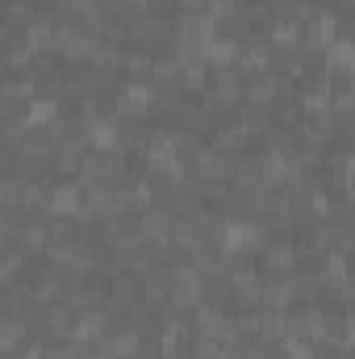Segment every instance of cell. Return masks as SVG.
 Masks as SVG:
<instances>
[{"mask_svg":"<svg viewBox=\"0 0 355 359\" xmlns=\"http://www.w3.org/2000/svg\"><path fill=\"white\" fill-rule=\"evenodd\" d=\"M92 46H96V38H92L80 21H59V25H55V42H51V50H55L59 59L80 63V59H88L92 55Z\"/></svg>","mask_w":355,"mask_h":359,"instance_id":"obj_1","label":"cell"},{"mask_svg":"<svg viewBox=\"0 0 355 359\" xmlns=\"http://www.w3.org/2000/svg\"><path fill=\"white\" fill-rule=\"evenodd\" d=\"M264 292H267V276L255 268H239L230 271V297L243 305V309H264Z\"/></svg>","mask_w":355,"mask_h":359,"instance_id":"obj_2","label":"cell"},{"mask_svg":"<svg viewBox=\"0 0 355 359\" xmlns=\"http://www.w3.org/2000/svg\"><path fill=\"white\" fill-rule=\"evenodd\" d=\"M84 209V184L80 180H59L51 192H46V213L42 217H80Z\"/></svg>","mask_w":355,"mask_h":359,"instance_id":"obj_3","label":"cell"},{"mask_svg":"<svg viewBox=\"0 0 355 359\" xmlns=\"http://www.w3.org/2000/svg\"><path fill=\"white\" fill-rule=\"evenodd\" d=\"M243 96H247V80H243V72H234V67L213 72V84H209V109H234V104H243Z\"/></svg>","mask_w":355,"mask_h":359,"instance_id":"obj_4","label":"cell"},{"mask_svg":"<svg viewBox=\"0 0 355 359\" xmlns=\"http://www.w3.org/2000/svg\"><path fill=\"white\" fill-rule=\"evenodd\" d=\"M297 259H301V251L288 243V238H267V247L260 251V268H264V276H293L297 271Z\"/></svg>","mask_w":355,"mask_h":359,"instance_id":"obj_5","label":"cell"},{"mask_svg":"<svg viewBox=\"0 0 355 359\" xmlns=\"http://www.w3.org/2000/svg\"><path fill=\"white\" fill-rule=\"evenodd\" d=\"M239 59H243V38L217 34V38L205 42V63H209L213 72H222V67H239Z\"/></svg>","mask_w":355,"mask_h":359,"instance_id":"obj_6","label":"cell"},{"mask_svg":"<svg viewBox=\"0 0 355 359\" xmlns=\"http://www.w3.org/2000/svg\"><path fill=\"white\" fill-rule=\"evenodd\" d=\"M272 55H276V46L264 38H247L243 42V59H239V72L243 76H260V72H272Z\"/></svg>","mask_w":355,"mask_h":359,"instance_id":"obj_7","label":"cell"},{"mask_svg":"<svg viewBox=\"0 0 355 359\" xmlns=\"http://www.w3.org/2000/svg\"><path fill=\"white\" fill-rule=\"evenodd\" d=\"M29 343V318L25 313H4L0 318V355H17Z\"/></svg>","mask_w":355,"mask_h":359,"instance_id":"obj_8","label":"cell"},{"mask_svg":"<svg viewBox=\"0 0 355 359\" xmlns=\"http://www.w3.org/2000/svg\"><path fill=\"white\" fill-rule=\"evenodd\" d=\"M142 301H151V305H168L172 301V268L151 264L142 271Z\"/></svg>","mask_w":355,"mask_h":359,"instance_id":"obj_9","label":"cell"},{"mask_svg":"<svg viewBox=\"0 0 355 359\" xmlns=\"http://www.w3.org/2000/svg\"><path fill=\"white\" fill-rule=\"evenodd\" d=\"M17 251H25L29 259L34 255H46L51 251V226L46 222H25L21 234H17Z\"/></svg>","mask_w":355,"mask_h":359,"instance_id":"obj_10","label":"cell"},{"mask_svg":"<svg viewBox=\"0 0 355 359\" xmlns=\"http://www.w3.org/2000/svg\"><path fill=\"white\" fill-rule=\"evenodd\" d=\"M25 251H17V247H4V259H0V284L4 288H17L21 284V271H25Z\"/></svg>","mask_w":355,"mask_h":359,"instance_id":"obj_11","label":"cell"},{"mask_svg":"<svg viewBox=\"0 0 355 359\" xmlns=\"http://www.w3.org/2000/svg\"><path fill=\"white\" fill-rule=\"evenodd\" d=\"M121 72H126L130 80H151L155 59H151L147 50H126V55H121Z\"/></svg>","mask_w":355,"mask_h":359,"instance_id":"obj_12","label":"cell"},{"mask_svg":"<svg viewBox=\"0 0 355 359\" xmlns=\"http://www.w3.org/2000/svg\"><path fill=\"white\" fill-rule=\"evenodd\" d=\"M209 126V109L205 104H180V130H205Z\"/></svg>","mask_w":355,"mask_h":359,"instance_id":"obj_13","label":"cell"},{"mask_svg":"<svg viewBox=\"0 0 355 359\" xmlns=\"http://www.w3.org/2000/svg\"><path fill=\"white\" fill-rule=\"evenodd\" d=\"M34 17H38V13H34V4H25V0H13V4H8V13H4V21H8V34H13V29H25Z\"/></svg>","mask_w":355,"mask_h":359,"instance_id":"obj_14","label":"cell"},{"mask_svg":"<svg viewBox=\"0 0 355 359\" xmlns=\"http://www.w3.org/2000/svg\"><path fill=\"white\" fill-rule=\"evenodd\" d=\"M4 359H46V343H34V339H29L17 355H4Z\"/></svg>","mask_w":355,"mask_h":359,"instance_id":"obj_15","label":"cell"},{"mask_svg":"<svg viewBox=\"0 0 355 359\" xmlns=\"http://www.w3.org/2000/svg\"><path fill=\"white\" fill-rule=\"evenodd\" d=\"M335 297H339V301H347V305H355V271L339 284V288H335Z\"/></svg>","mask_w":355,"mask_h":359,"instance_id":"obj_16","label":"cell"},{"mask_svg":"<svg viewBox=\"0 0 355 359\" xmlns=\"http://www.w3.org/2000/svg\"><path fill=\"white\" fill-rule=\"evenodd\" d=\"M209 0H180V13H205Z\"/></svg>","mask_w":355,"mask_h":359,"instance_id":"obj_17","label":"cell"},{"mask_svg":"<svg viewBox=\"0 0 355 359\" xmlns=\"http://www.w3.org/2000/svg\"><path fill=\"white\" fill-rule=\"evenodd\" d=\"M25 4H34V0H25Z\"/></svg>","mask_w":355,"mask_h":359,"instance_id":"obj_18","label":"cell"},{"mask_svg":"<svg viewBox=\"0 0 355 359\" xmlns=\"http://www.w3.org/2000/svg\"><path fill=\"white\" fill-rule=\"evenodd\" d=\"M113 4H121V0H113Z\"/></svg>","mask_w":355,"mask_h":359,"instance_id":"obj_19","label":"cell"}]
</instances>
